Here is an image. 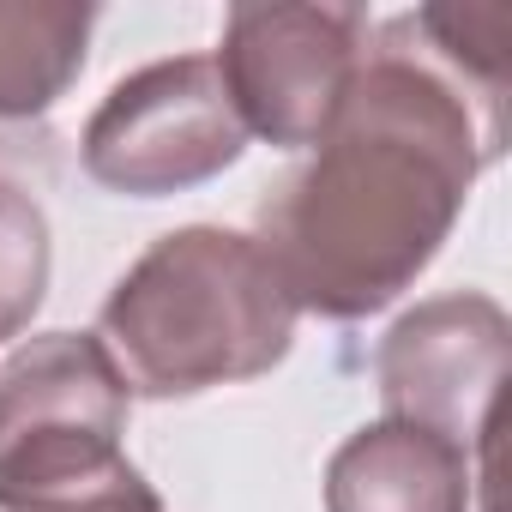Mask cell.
Listing matches in <instances>:
<instances>
[{"label":"cell","instance_id":"3","mask_svg":"<svg viewBox=\"0 0 512 512\" xmlns=\"http://www.w3.org/2000/svg\"><path fill=\"white\" fill-rule=\"evenodd\" d=\"M133 392L91 332H43L0 362V512H103L157 494L121 452Z\"/></svg>","mask_w":512,"mask_h":512},{"label":"cell","instance_id":"9","mask_svg":"<svg viewBox=\"0 0 512 512\" xmlns=\"http://www.w3.org/2000/svg\"><path fill=\"white\" fill-rule=\"evenodd\" d=\"M49 266H55V247H49L43 205L19 181L0 175V344L37 320L49 296Z\"/></svg>","mask_w":512,"mask_h":512},{"label":"cell","instance_id":"7","mask_svg":"<svg viewBox=\"0 0 512 512\" xmlns=\"http://www.w3.org/2000/svg\"><path fill=\"white\" fill-rule=\"evenodd\" d=\"M470 452L416 428L368 422L326 464V512H470Z\"/></svg>","mask_w":512,"mask_h":512},{"label":"cell","instance_id":"1","mask_svg":"<svg viewBox=\"0 0 512 512\" xmlns=\"http://www.w3.org/2000/svg\"><path fill=\"white\" fill-rule=\"evenodd\" d=\"M506 151V13L416 7L374 25L314 157L260 205V253L296 314L368 320L446 247Z\"/></svg>","mask_w":512,"mask_h":512},{"label":"cell","instance_id":"2","mask_svg":"<svg viewBox=\"0 0 512 512\" xmlns=\"http://www.w3.org/2000/svg\"><path fill=\"white\" fill-rule=\"evenodd\" d=\"M290 338L296 302L260 241L217 223L157 235L97 314V344L139 398L260 380L290 356Z\"/></svg>","mask_w":512,"mask_h":512},{"label":"cell","instance_id":"5","mask_svg":"<svg viewBox=\"0 0 512 512\" xmlns=\"http://www.w3.org/2000/svg\"><path fill=\"white\" fill-rule=\"evenodd\" d=\"M241 151H247V127L235 121L211 55H175L127 73L79 139L85 175L127 199L187 193L235 169Z\"/></svg>","mask_w":512,"mask_h":512},{"label":"cell","instance_id":"6","mask_svg":"<svg viewBox=\"0 0 512 512\" xmlns=\"http://www.w3.org/2000/svg\"><path fill=\"white\" fill-rule=\"evenodd\" d=\"M512 362V320L482 290L416 302L374 350V380L392 422H416L452 446H482Z\"/></svg>","mask_w":512,"mask_h":512},{"label":"cell","instance_id":"8","mask_svg":"<svg viewBox=\"0 0 512 512\" xmlns=\"http://www.w3.org/2000/svg\"><path fill=\"white\" fill-rule=\"evenodd\" d=\"M91 31L97 7L0 0V163L49 151V115L85 73Z\"/></svg>","mask_w":512,"mask_h":512},{"label":"cell","instance_id":"10","mask_svg":"<svg viewBox=\"0 0 512 512\" xmlns=\"http://www.w3.org/2000/svg\"><path fill=\"white\" fill-rule=\"evenodd\" d=\"M109 512H163V500L151 494V500H127V506H109Z\"/></svg>","mask_w":512,"mask_h":512},{"label":"cell","instance_id":"4","mask_svg":"<svg viewBox=\"0 0 512 512\" xmlns=\"http://www.w3.org/2000/svg\"><path fill=\"white\" fill-rule=\"evenodd\" d=\"M362 7H314V0H247L223 19L217 79L229 91L235 121L284 151H314L332 127L362 55H368Z\"/></svg>","mask_w":512,"mask_h":512}]
</instances>
